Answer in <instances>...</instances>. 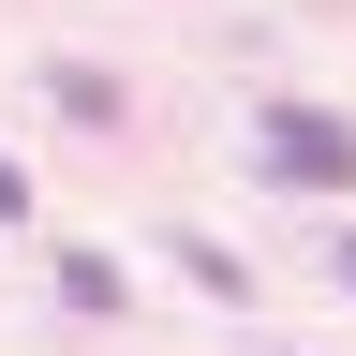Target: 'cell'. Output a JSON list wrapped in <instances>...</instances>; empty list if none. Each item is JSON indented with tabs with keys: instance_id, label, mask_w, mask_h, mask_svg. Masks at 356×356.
I'll return each mask as SVG.
<instances>
[{
	"instance_id": "obj_1",
	"label": "cell",
	"mask_w": 356,
	"mask_h": 356,
	"mask_svg": "<svg viewBox=\"0 0 356 356\" xmlns=\"http://www.w3.org/2000/svg\"><path fill=\"white\" fill-rule=\"evenodd\" d=\"M267 178H297V193H341V178H356V119L282 104V119H267Z\"/></svg>"
},
{
	"instance_id": "obj_2",
	"label": "cell",
	"mask_w": 356,
	"mask_h": 356,
	"mask_svg": "<svg viewBox=\"0 0 356 356\" xmlns=\"http://www.w3.org/2000/svg\"><path fill=\"white\" fill-rule=\"evenodd\" d=\"M341 282H356V238H341Z\"/></svg>"
}]
</instances>
